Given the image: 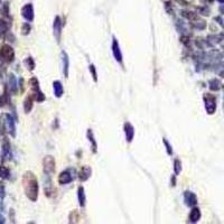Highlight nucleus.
Listing matches in <instances>:
<instances>
[{
    "label": "nucleus",
    "mask_w": 224,
    "mask_h": 224,
    "mask_svg": "<svg viewBox=\"0 0 224 224\" xmlns=\"http://www.w3.org/2000/svg\"><path fill=\"white\" fill-rule=\"evenodd\" d=\"M54 88H55V93H56L57 96H61L63 93V90H62V85L59 82H55L54 83Z\"/></svg>",
    "instance_id": "7"
},
{
    "label": "nucleus",
    "mask_w": 224,
    "mask_h": 224,
    "mask_svg": "<svg viewBox=\"0 0 224 224\" xmlns=\"http://www.w3.org/2000/svg\"><path fill=\"white\" fill-rule=\"evenodd\" d=\"M113 53H114V55H116L117 59H118V61H120V59H121V55H120V52H119L118 44H117V41H114V43H113Z\"/></svg>",
    "instance_id": "8"
},
{
    "label": "nucleus",
    "mask_w": 224,
    "mask_h": 224,
    "mask_svg": "<svg viewBox=\"0 0 224 224\" xmlns=\"http://www.w3.org/2000/svg\"><path fill=\"white\" fill-rule=\"evenodd\" d=\"M44 169H45V173L47 174H51L54 172L55 169V160L53 157L48 156V157L45 158L44 160Z\"/></svg>",
    "instance_id": "2"
},
{
    "label": "nucleus",
    "mask_w": 224,
    "mask_h": 224,
    "mask_svg": "<svg viewBox=\"0 0 224 224\" xmlns=\"http://www.w3.org/2000/svg\"><path fill=\"white\" fill-rule=\"evenodd\" d=\"M189 217H191V220H192L193 222H196L197 220H199V217H201V213H199V210L194 209L193 211L191 212V215H189Z\"/></svg>",
    "instance_id": "6"
},
{
    "label": "nucleus",
    "mask_w": 224,
    "mask_h": 224,
    "mask_svg": "<svg viewBox=\"0 0 224 224\" xmlns=\"http://www.w3.org/2000/svg\"><path fill=\"white\" fill-rule=\"evenodd\" d=\"M71 180H72V176L67 173V172H64V173H62L59 175L58 182L61 184H67V183H70Z\"/></svg>",
    "instance_id": "5"
},
{
    "label": "nucleus",
    "mask_w": 224,
    "mask_h": 224,
    "mask_svg": "<svg viewBox=\"0 0 224 224\" xmlns=\"http://www.w3.org/2000/svg\"><path fill=\"white\" fill-rule=\"evenodd\" d=\"M0 54H1V56H3L6 61H9V62L13 61V58H14V52L9 46H3V48H1Z\"/></svg>",
    "instance_id": "3"
},
{
    "label": "nucleus",
    "mask_w": 224,
    "mask_h": 224,
    "mask_svg": "<svg viewBox=\"0 0 224 224\" xmlns=\"http://www.w3.org/2000/svg\"><path fill=\"white\" fill-rule=\"evenodd\" d=\"M23 16L28 20L33 19V7H31V5H27L23 8Z\"/></svg>",
    "instance_id": "4"
},
{
    "label": "nucleus",
    "mask_w": 224,
    "mask_h": 224,
    "mask_svg": "<svg viewBox=\"0 0 224 224\" xmlns=\"http://www.w3.org/2000/svg\"><path fill=\"white\" fill-rule=\"evenodd\" d=\"M24 187L26 194L31 201H36L37 194H38V184L35 176L31 173H27L24 177Z\"/></svg>",
    "instance_id": "1"
}]
</instances>
